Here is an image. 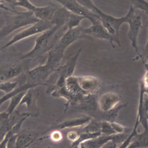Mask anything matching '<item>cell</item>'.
<instances>
[{
	"label": "cell",
	"instance_id": "6da1fadb",
	"mask_svg": "<svg viewBox=\"0 0 148 148\" xmlns=\"http://www.w3.org/2000/svg\"><path fill=\"white\" fill-rule=\"evenodd\" d=\"M66 30L65 27L53 26L50 29L41 33L35 39L32 49L23 55L21 59L32 58L48 52L56 45Z\"/></svg>",
	"mask_w": 148,
	"mask_h": 148
},
{
	"label": "cell",
	"instance_id": "7a4b0ae2",
	"mask_svg": "<svg viewBox=\"0 0 148 148\" xmlns=\"http://www.w3.org/2000/svg\"><path fill=\"white\" fill-rule=\"evenodd\" d=\"M135 9H134L132 5H130L127 13L120 17H116L110 15L105 13L94 5V3L92 5L90 10L99 17L101 23L110 34L119 39L121 26L123 24L128 23L131 14Z\"/></svg>",
	"mask_w": 148,
	"mask_h": 148
},
{
	"label": "cell",
	"instance_id": "ac0fdd59",
	"mask_svg": "<svg viewBox=\"0 0 148 148\" xmlns=\"http://www.w3.org/2000/svg\"><path fill=\"white\" fill-rule=\"evenodd\" d=\"M6 10V11H9V12H11L12 13H14L15 12L16 10H12V9H10V8H8L6 6H5L2 2H1V0H0V10Z\"/></svg>",
	"mask_w": 148,
	"mask_h": 148
},
{
	"label": "cell",
	"instance_id": "5b68a950",
	"mask_svg": "<svg viewBox=\"0 0 148 148\" xmlns=\"http://www.w3.org/2000/svg\"><path fill=\"white\" fill-rule=\"evenodd\" d=\"M14 6H20L31 12L39 20L50 21L55 11L58 9V6L50 3L44 6H36L29 0H16Z\"/></svg>",
	"mask_w": 148,
	"mask_h": 148
},
{
	"label": "cell",
	"instance_id": "7c38bea8",
	"mask_svg": "<svg viewBox=\"0 0 148 148\" xmlns=\"http://www.w3.org/2000/svg\"><path fill=\"white\" fill-rule=\"evenodd\" d=\"M36 139V135L32 132H24L17 135L15 148H27Z\"/></svg>",
	"mask_w": 148,
	"mask_h": 148
},
{
	"label": "cell",
	"instance_id": "30bf717a",
	"mask_svg": "<svg viewBox=\"0 0 148 148\" xmlns=\"http://www.w3.org/2000/svg\"><path fill=\"white\" fill-rule=\"evenodd\" d=\"M83 27L79 26L76 28L66 30L58 41L56 44L55 46L63 51L65 50L75 41L83 38H87L82 33Z\"/></svg>",
	"mask_w": 148,
	"mask_h": 148
},
{
	"label": "cell",
	"instance_id": "ba28073f",
	"mask_svg": "<svg viewBox=\"0 0 148 148\" xmlns=\"http://www.w3.org/2000/svg\"><path fill=\"white\" fill-rule=\"evenodd\" d=\"M60 3L62 7H64L69 12L83 16L89 20L91 23H95L99 20V17L95 13L91 12L84 6L81 5L76 0H54Z\"/></svg>",
	"mask_w": 148,
	"mask_h": 148
},
{
	"label": "cell",
	"instance_id": "52a82bcc",
	"mask_svg": "<svg viewBox=\"0 0 148 148\" xmlns=\"http://www.w3.org/2000/svg\"><path fill=\"white\" fill-rule=\"evenodd\" d=\"M127 24H128L129 26L127 37L131 42L132 47L134 48L135 52L139 56H140L138 50V38L140 30L142 27V13L136 12V9H135L131 14L130 18Z\"/></svg>",
	"mask_w": 148,
	"mask_h": 148
},
{
	"label": "cell",
	"instance_id": "9a60e30c",
	"mask_svg": "<svg viewBox=\"0 0 148 148\" xmlns=\"http://www.w3.org/2000/svg\"><path fill=\"white\" fill-rule=\"evenodd\" d=\"M18 85V82L16 81H7L0 84V91L3 92L4 95H7L14 91Z\"/></svg>",
	"mask_w": 148,
	"mask_h": 148
},
{
	"label": "cell",
	"instance_id": "5bb4252c",
	"mask_svg": "<svg viewBox=\"0 0 148 148\" xmlns=\"http://www.w3.org/2000/svg\"><path fill=\"white\" fill-rule=\"evenodd\" d=\"M27 91H20L15 93L14 95H13L10 98L9 104L7 109L6 110V112H7L9 115H10L13 111H14L16 109H17L23 99V97Z\"/></svg>",
	"mask_w": 148,
	"mask_h": 148
},
{
	"label": "cell",
	"instance_id": "9c48e42d",
	"mask_svg": "<svg viewBox=\"0 0 148 148\" xmlns=\"http://www.w3.org/2000/svg\"><path fill=\"white\" fill-rule=\"evenodd\" d=\"M54 71V70L53 68L46 63L36 66L28 71L27 82L38 86L43 84Z\"/></svg>",
	"mask_w": 148,
	"mask_h": 148
},
{
	"label": "cell",
	"instance_id": "8992f818",
	"mask_svg": "<svg viewBox=\"0 0 148 148\" xmlns=\"http://www.w3.org/2000/svg\"><path fill=\"white\" fill-rule=\"evenodd\" d=\"M82 33L87 37L108 41L113 47H114L115 43L120 45V39L110 34L103 27L99 20L91 23V25L88 27H83Z\"/></svg>",
	"mask_w": 148,
	"mask_h": 148
},
{
	"label": "cell",
	"instance_id": "2e32d148",
	"mask_svg": "<svg viewBox=\"0 0 148 148\" xmlns=\"http://www.w3.org/2000/svg\"><path fill=\"white\" fill-rule=\"evenodd\" d=\"M130 1L131 5H132L134 9H139L148 16V1L146 0H130Z\"/></svg>",
	"mask_w": 148,
	"mask_h": 148
},
{
	"label": "cell",
	"instance_id": "d6986e66",
	"mask_svg": "<svg viewBox=\"0 0 148 148\" xmlns=\"http://www.w3.org/2000/svg\"><path fill=\"white\" fill-rule=\"evenodd\" d=\"M148 17V16H147ZM147 30H148V23H147ZM144 53H145V56L146 58V59L148 61V35H147V42L145 47L144 49Z\"/></svg>",
	"mask_w": 148,
	"mask_h": 148
},
{
	"label": "cell",
	"instance_id": "4fadbf2b",
	"mask_svg": "<svg viewBox=\"0 0 148 148\" xmlns=\"http://www.w3.org/2000/svg\"><path fill=\"white\" fill-rule=\"evenodd\" d=\"M10 115L6 112H0V142L12 129Z\"/></svg>",
	"mask_w": 148,
	"mask_h": 148
},
{
	"label": "cell",
	"instance_id": "277c9868",
	"mask_svg": "<svg viewBox=\"0 0 148 148\" xmlns=\"http://www.w3.org/2000/svg\"><path fill=\"white\" fill-rule=\"evenodd\" d=\"M53 26V25L50 21L39 20L38 21L28 26L23 30L14 35L10 41L0 48V51L27 38L38 34H41L50 29Z\"/></svg>",
	"mask_w": 148,
	"mask_h": 148
},
{
	"label": "cell",
	"instance_id": "3957f363",
	"mask_svg": "<svg viewBox=\"0 0 148 148\" xmlns=\"http://www.w3.org/2000/svg\"><path fill=\"white\" fill-rule=\"evenodd\" d=\"M13 15H6L5 22L0 29V40L14 31L24 27H28L39 21L30 12H17Z\"/></svg>",
	"mask_w": 148,
	"mask_h": 148
},
{
	"label": "cell",
	"instance_id": "8fae6325",
	"mask_svg": "<svg viewBox=\"0 0 148 148\" xmlns=\"http://www.w3.org/2000/svg\"><path fill=\"white\" fill-rule=\"evenodd\" d=\"M23 71L22 66L17 63H8L0 66V84L12 80Z\"/></svg>",
	"mask_w": 148,
	"mask_h": 148
},
{
	"label": "cell",
	"instance_id": "e0dca14e",
	"mask_svg": "<svg viewBox=\"0 0 148 148\" xmlns=\"http://www.w3.org/2000/svg\"><path fill=\"white\" fill-rule=\"evenodd\" d=\"M50 138L54 140H58L61 139V133L58 131H54L50 135Z\"/></svg>",
	"mask_w": 148,
	"mask_h": 148
}]
</instances>
